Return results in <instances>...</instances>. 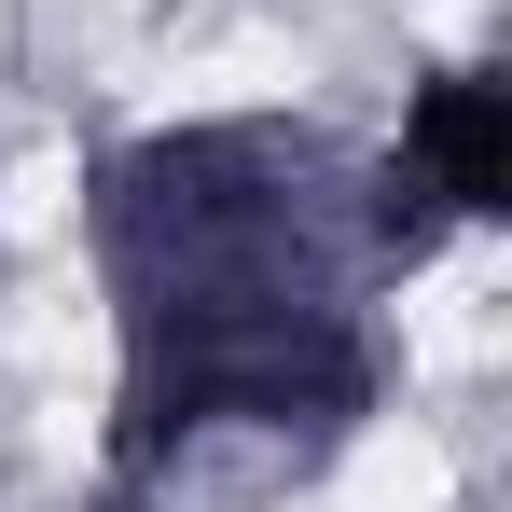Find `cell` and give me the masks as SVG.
I'll use <instances>...</instances> for the list:
<instances>
[{
  "label": "cell",
  "mask_w": 512,
  "mask_h": 512,
  "mask_svg": "<svg viewBox=\"0 0 512 512\" xmlns=\"http://www.w3.org/2000/svg\"><path fill=\"white\" fill-rule=\"evenodd\" d=\"M111 291V485L208 457L333 471L388 416V277L360 250V153L305 111H194L84 167Z\"/></svg>",
  "instance_id": "obj_1"
},
{
  "label": "cell",
  "mask_w": 512,
  "mask_h": 512,
  "mask_svg": "<svg viewBox=\"0 0 512 512\" xmlns=\"http://www.w3.org/2000/svg\"><path fill=\"white\" fill-rule=\"evenodd\" d=\"M374 180L429 208L443 236H485L512 208V70L485 56H443L416 97H402V139H374Z\"/></svg>",
  "instance_id": "obj_2"
},
{
  "label": "cell",
  "mask_w": 512,
  "mask_h": 512,
  "mask_svg": "<svg viewBox=\"0 0 512 512\" xmlns=\"http://www.w3.org/2000/svg\"><path fill=\"white\" fill-rule=\"evenodd\" d=\"M84 512H167V499H153V485H97Z\"/></svg>",
  "instance_id": "obj_3"
}]
</instances>
